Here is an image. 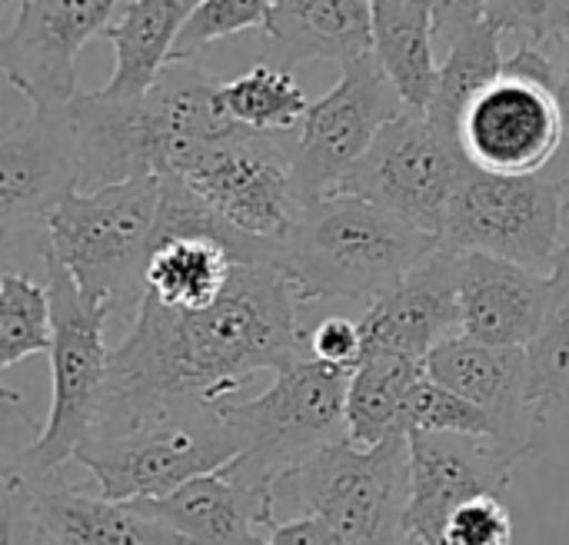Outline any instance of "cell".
<instances>
[{
	"label": "cell",
	"mask_w": 569,
	"mask_h": 545,
	"mask_svg": "<svg viewBox=\"0 0 569 545\" xmlns=\"http://www.w3.org/2000/svg\"><path fill=\"white\" fill-rule=\"evenodd\" d=\"M297 306L273 260H243L230 286L203 310L163 306L143 293L130 330L110 353L93 430L220 406L257 373H280L310 356Z\"/></svg>",
	"instance_id": "obj_1"
},
{
	"label": "cell",
	"mask_w": 569,
	"mask_h": 545,
	"mask_svg": "<svg viewBox=\"0 0 569 545\" xmlns=\"http://www.w3.org/2000/svg\"><path fill=\"white\" fill-rule=\"evenodd\" d=\"M67 110L80 153V190L170 176L180 157L227 120L220 80L200 57L170 60L140 97L80 90Z\"/></svg>",
	"instance_id": "obj_2"
},
{
	"label": "cell",
	"mask_w": 569,
	"mask_h": 545,
	"mask_svg": "<svg viewBox=\"0 0 569 545\" xmlns=\"http://www.w3.org/2000/svg\"><path fill=\"white\" fill-rule=\"evenodd\" d=\"M437 246L440 236L360 193L337 190L307 203L300 220L273 240V263L300 306H373Z\"/></svg>",
	"instance_id": "obj_3"
},
{
	"label": "cell",
	"mask_w": 569,
	"mask_h": 545,
	"mask_svg": "<svg viewBox=\"0 0 569 545\" xmlns=\"http://www.w3.org/2000/svg\"><path fill=\"white\" fill-rule=\"evenodd\" d=\"M160 176H137L70 193L47 223V246L80 293L113 316L133 320L147 293L157 243Z\"/></svg>",
	"instance_id": "obj_4"
},
{
	"label": "cell",
	"mask_w": 569,
	"mask_h": 545,
	"mask_svg": "<svg viewBox=\"0 0 569 545\" xmlns=\"http://www.w3.org/2000/svg\"><path fill=\"white\" fill-rule=\"evenodd\" d=\"M40 266L53 303V346L47 353L50 413L40 433L23 443L3 433V460L33 473H60L93 433L110 373L113 350H107V320H113V313L87 300L50 250H43Z\"/></svg>",
	"instance_id": "obj_5"
},
{
	"label": "cell",
	"mask_w": 569,
	"mask_h": 545,
	"mask_svg": "<svg viewBox=\"0 0 569 545\" xmlns=\"http://www.w3.org/2000/svg\"><path fill=\"white\" fill-rule=\"evenodd\" d=\"M240 453V433L223 416L220 403L93 430L73 463H80L110 499H160L233 463Z\"/></svg>",
	"instance_id": "obj_6"
},
{
	"label": "cell",
	"mask_w": 569,
	"mask_h": 545,
	"mask_svg": "<svg viewBox=\"0 0 569 545\" xmlns=\"http://www.w3.org/2000/svg\"><path fill=\"white\" fill-rule=\"evenodd\" d=\"M300 513L323 519L350 545H410V433L377 446L330 443L277 483Z\"/></svg>",
	"instance_id": "obj_7"
},
{
	"label": "cell",
	"mask_w": 569,
	"mask_h": 545,
	"mask_svg": "<svg viewBox=\"0 0 569 545\" xmlns=\"http://www.w3.org/2000/svg\"><path fill=\"white\" fill-rule=\"evenodd\" d=\"M350 370L303 356L277 373L273 386L247 403H223L243 453L230 463L247 483L270 490L317 450L347 440Z\"/></svg>",
	"instance_id": "obj_8"
},
{
	"label": "cell",
	"mask_w": 569,
	"mask_h": 545,
	"mask_svg": "<svg viewBox=\"0 0 569 545\" xmlns=\"http://www.w3.org/2000/svg\"><path fill=\"white\" fill-rule=\"evenodd\" d=\"M170 176L187 183L237 230L260 240H280L307 206L297 186L293 140L230 117L200 137Z\"/></svg>",
	"instance_id": "obj_9"
},
{
	"label": "cell",
	"mask_w": 569,
	"mask_h": 545,
	"mask_svg": "<svg viewBox=\"0 0 569 545\" xmlns=\"http://www.w3.org/2000/svg\"><path fill=\"white\" fill-rule=\"evenodd\" d=\"M463 157L500 176H540L567 140L557 67L547 47L520 43L503 73L487 83L460 117Z\"/></svg>",
	"instance_id": "obj_10"
},
{
	"label": "cell",
	"mask_w": 569,
	"mask_h": 545,
	"mask_svg": "<svg viewBox=\"0 0 569 545\" xmlns=\"http://www.w3.org/2000/svg\"><path fill=\"white\" fill-rule=\"evenodd\" d=\"M567 186L543 176H500L463 160L443 246L547 270L563 246Z\"/></svg>",
	"instance_id": "obj_11"
},
{
	"label": "cell",
	"mask_w": 569,
	"mask_h": 545,
	"mask_svg": "<svg viewBox=\"0 0 569 545\" xmlns=\"http://www.w3.org/2000/svg\"><path fill=\"white\" fill-rule=\"evenodd\" d=\"M80 190V153L67 107H33L0 130V250L3 270L37 260L53 210Z\"/></svg>",
	"instance_id": "obj_12"
},
{
	"label": "cell",
	"mask_w": 569,
	"mask_h": 545,
	"mask_svg": "<svg viewBox=\"0 0 569 545\" xmlns=\"http://www.w3.org/2000/svg\"><path fill=\"white\" fill-rule=\"evenodd\" d=\"M3 545H187L130 499L87 496L60 473L0 463Z\"/></svg>",
	"instance_id": "obj_13"
},
{
	"label": "cell",
	"mask_w": 569,
	"mask_h": 545,
	"mask_svg": "<svg viewBox=\"0 0 569 545\" xmlns=\"http://www.w3.org/2000/svg\"><path fill=\"white\" fill-rule=\"evenodd\" d=\"M463 160L467 157L457 140L440 133L423 110L407 107L377 133L343 190L367 196L433 236H443Z\"/></svg>",
	"instance_id": "obj_14"
},
{
	"label": "cell",
	"mask_w": 569,
	"mask_h": 545,
	"mask_svg": "<svg viewBox=\"0 0 569 545\" xmlns=\"http://www.w3.org/2000/svg\"><path fill=\"white\" fill-rule=\"evenodd\" d=\"M403 110V97L373 53L343 63L340 80L330 93L310 103L300 137L293 140V170L303 203L343 190L377 133Z\"/></svg>",
	"instance_id": "obj_15"
},
{
	"label": "cell",
	"mask_w": 569,
	"mask_h": 545,
	"mask_svg": "<svg viewBox=\"0 0 569 545\" xmlns=\"http://www.w3.org/2000/svg\"><path fill=\"white\" fill-rule=\"evenodd\" d=\"M523 456L493 436L410 433L407 543L447 545L453 513L480 496H503Z\"/></svg>",
	"instance_id": "obj_16"
},
{
	"label": "cell",
	"mask_w": 569,
	"mask_h": 545,
	"mask_svg": "<svg viewBox=\"0 0 569 545\" xmlns=\"http://www.w3.org/2000/svg\"><path fill=\"white\" fill-rule=\"evenodd\" d=\"M117 0H20L0 37V70L30 107H67L77 90V57L113 23Z\"/></svg>",
	"instance_id": "obj_17"
},
{
	"label": "cell",
	"mask_w": 569,
	"mask_h": 545,
	"mask_svg": "<svg viewBox=\"0 0 569 545\" xmlns=\"http://www.w3.org/2000/svg\"><path fill=\"white\" fill-rule=\"evenodd\" d=\"M460 270L463 253L440 243L387 296L367 306L360 320L363 356L393 353L427 363L443 340L457 336L463 330Z\"/></svg>",
	"instance_id": "obj_18"
},
{
	"label": "cell",
	"mask_w": 569,
	"mask_h": 545,
	"mask_svg": "<svg viewBox=\"0 0 569 545\" xmlns=\"http://www.w3.org/2000/svg\"><path fill=\"white\" fill-rule=\"evenodd\" d=\"M427 376L477 403L507 450L517 456L537 450L543 423L530 403V363L523 346H490L457 333L427 356Z\"/></svg>",
	"instance_id": "obj_19"
},
{
	"label": "cell",
	"mask_w": 569,
	"mask_h": 545,
	"mask_svg": "<svg viewBox=\"0 0 569 545\" xmlns=\"http://www.w3.org/2000/svg\"><path fill=\"white\" fill-rule=\"evenodd\" d=\"M130 503L167 523L187 545H270V529L280 523L277 496L247 483L230 463L170 496Z\"/></svg>",
	"instance_id": "obj_20"
},
{
	"label": "cell",
	"mask_w": 569,
	"mask_h": 545,
	"mask_svg": "<svg viewBox=\"0 0 569 545\" xmlns=\"http://www.w3.org/2000/svg\"><path fill=\"white\" fill-rule=\"evenodd\" d=\"M547 270L490 253H463L460 310L467 336L490 346H530L543 326Z\"/></svg>",
	"instance_id": "obj_21"
},
{
	"label": "cell",
	"mask_w": 569,
	"mask_h": 545,
	"mask_svg": "<svg viewBox=\"0 0 569 545\" xmlns=\"http://www.w3.org/2000/svg\"><path fill=\"white\" fill-rule=\"evenodd\" d=\"M267 40L283 67L310 60L343 67L373 53V0H273Z\"/></svg>",
	"instance_id": "obj_22"
},
{
	"label": "cell",
	"mask_w": 569,
	"mask_h": 545,
	"mask_svg": "<svg viewBox=\"0 0 569 545\" xmlns=\"http://www.w3.org/2000/svg\"><path fill=\"white\" fill-rule=\"evenodd\" d=\"M200 0H130L103 30L113 43L117 63L100 87L107 97H140L170 63L177 37Z\"/></svg>",
	"instance_id": "obj_23"
},
{
	"label": "cell",
	"mask_w": 569,
	"mask_h": 545,
	"mask_svg": "<svg viewBox=\"0 0 569 545\" xmlns=\"http://www.w3.org/2000/svg\"><path fill=\"white\" fill-rule=\"evenodd\" d=\"M433 43V0H373V57L403 103L423 113L440 73Z\"/></svg>",
	"instance_id": "obj_24"
},
{
	"label": "cell",
	"mask_w": 569,
	"mask_h": 545,
	"mask_svg": "<svg viewBox=\"0 0 569 545\" xmlns=\"http://www.w3.org/2000/svg\"><path fill=\"white\" fill-rule=\"evenodd\" d=\"M427 376V363L370 353L350 370L347 390V440L357 446H377L397 433H407L410 390Z\"/></svg>",
	"instance_id": "obj_25"
},
{
	"label": "cell",
	"mask_w": 569,
	"mask_h": 545,
	"mask_svg": "<svg viewBox=\"0 0 569 545\" xmlns=\"http://www.w3.org/2000/svg\"><path fill=\"white\" fill-rule=\"evenodd\" d=\"M550 293L537 340L527 346L530 363V403L543 426H569V243L547 266Z\"/></svg>",
	"instance_id": "obj_26"
},
{
	"label": "cell",
	"mask_w": 569,
	"mask_h": 545,
	"mask_svg": "<svg viewBox=\"0 0 569 545\" xmlns=\"http://www.w3.org/2000/svg\"><path fill=\"white\" fill-rule=\"evenodd\" d=\"M503 63L507 57L500 50V30L487 17L460 30L447 43V57L437 73V90L427 107V117L433 120V127L447 133L450 140H457L463 110L487 83H493L503 73Z\"/></svg>",
	"instance_id": "obj_27"
},
{
	"label": "cell",
	"mask_w": 569,
	"mask_h": 545,
	"mask_svg": "<svg viewBox=\"0 0 569 545\" xmlns=\"http://www.w3.org/2000/svg\"><path fill=\"white\" fill-rule=\"evenodd\" d=\"M220 110L243 127L290 133L303 123L310 103L290 67L257 60L247 73L220 83Z\"/></svg>",
	"instance_id": "obj_28"
},
{
	"label": "cell",
	"mask_w": 569,
	"mask_h": 545,
	"mask_svg": "<svg viewBox=\"0 0 569 545\" xmlns=\"http://www.w3.org/2000/svg\"><path fill=\"white\" fill-rule=\"evenodd\" d=\"M53 346V303L47 283L20 270L0 273V370L27 356L50 353Z\"/></svg>",
	"instance_id": "obj_29"
},
{
	"label": "cell",
	"mask_w": 569,
	"mask_h": 545,
	"mask_svg": "<svg viewBox=\"0 0 569 545\" xmlns=\"http://www.w3.org/2000/svg\"><path fill=\"white\" fill-rule=\"evenodd\" d=\"M273 13V0H200V7L183 23L173 57L170 60H190L200 57L207 47L237 37L243 30H267Z\"/></svg>",
	"instance_id": "obj_30"
},
{
	"label": "cell",
	"mask_w": 569,
	"mask_h": 545,
	"mask_svg": "<svg viewBox=\"0 0 569 545\" xmlns=\"http://www.w3.org/2000/svg\"><path fill=\"white\" fill-rule=\"evenodd\" d=\"M403 420H407V433L420 430V433H463V436H493L497 440L490 416L467 396L437 383L433 376H423L410 390Z\"/></svg>",
	"instance_id": "obj_31"
},
{
	"label": "cell",
	"mask_w": 569,
	"mask_h": 545,
	"mask_svg": "<svg viewBox=\"0 0 569 545\" xmlns=\"http://www.w3.org/2000/svg\"><path fill=\"white\" fill-rule=\"evenodd\" d=\"M483 17L500 37L533 47H557L569 33V0H487Z\"/></svg>",
	"instance_id": "obj_32"
},
{
	"label": "cell",
	"mask_w": 569,
	"mask_h": 545,
	"mask_svg": "<svg viewBox=\"0 0 569 545\" xmlns=\"http://www.w3.org/2000/svg\"><path fill=\"white\" fill-rule=\"evenodd\" d=\"M510 543H513V519L500 496H480V499L463 503L447 526V545Z\"/></svg>",
	"instance_id": "obj_33"
},
{
	"label": "cell",
	"mask_w": 569,
	"mask_h": 545,
	"mask_svg": "<svg viewBox=\"0 0 569 545\" xmlns=\"http://www.w3.org/2000/svg\"><path fill=\"white\" fill-rule=\"evenodd\" d=\"M310 356L340 366V370H353L363 360V330L353 320L343 316H330L323 320L313 333H310Z\"/></svg>",
	"instance_id": "obj_34"
},
{
	"label": "cell",
	"mask_w": 569,
	"mask_h": 545,
	"mask_svg": "<svg viewBox=\"0 0 569 545\" xmlns=\"http://www.w3.org/2000/svg\"><path fill=\"white\" fill-rule=\"evenodd\" d=\"M270 545H350L337 529H330L317 516H297L290 523H277L270 529Z\"/></svg>",
	"instance_id": "obj_35"
},
{
	"label": "cell",
	"mask_w": 569,
	"mask_h": 545,
	"mask_svg": "<svg viewBox=\"0 0 569 545\" xmlns=\"http://www.w3.org/2000/svg\"><path fill=\"white\" fill-rule=\"evenodd\" d=\"M487 10V0H433V23L437 40L450 43L460 30L477 23Z\"/></svg>",
	"instance_id": "obj_36"
},
{
	"label": "cell",
	"mask_w": 569,
	"mask_h": 545,
	"mask_svg": "<svg viewBox=\"0 0 569 545\" xmlns=\"http://www.w3.org/2000/svg\"><path fill=\"white\" fill-rule=\"evenodd\" d=\"M553 67H557V93H560V103H563V113H567V140H569V33L557 43V53H553ZM567 186V203H569V176L563 180Z\"/></svg>",
	"instance_id": "obj_37"
},
{
	"label": "cell",
	"mask_w": 569,
	"mask_h": 545,
	"mask_svg": "<svg viewBox=\"0 0 569 545\" xmlns=\"http://www.w3.org/2000/svg\"><path fill=\"white\" fill-rule=\"evenodd\" d=\"M10 3H20V0H0V7H10Z\"/></svg>",
	"instance_id": "obj_38"
}]
</instances>
